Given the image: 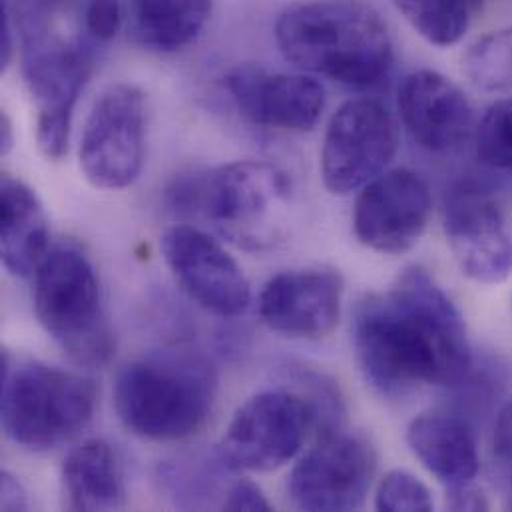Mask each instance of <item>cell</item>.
Wrapping results in <instances>:
<instances>
[{"label":"cell","mask_w":512,"mask_h":512,"mask_svg":"<svg viewBox=\"0 0 512 512\" xmlns=\"http://www.w3.org/2000/svg\"><path fill=\"white\" fill-rule=\"evenodd\" d=\"M34 313L50 339L80 367L100 369L114 353V333L96 269L70 240L48 248L34 271Z\"/></svg>","instance_id":"obj_5"},{"label":"cell","mask_w":512,"mask_h":512,"mask_svg":"<svg viewBox=\"0 0 512 512\" xmlns=\"http://www.w3.org/2000/svg\"><path fill=\"white\" fill-rule=\"evenodd\" d=\"M445 236L461 271L483 285L512 277V214L479 184H461L445 202Z\"/></svg>","instance_id":"obj_12"},{"label":"cell","mask_w":512,"mask_h":512,"mask_svg":"<svg viewBox=\"0 0 512 512\" xmlns=\"http://www.w3.org/2000/svg\"><path fill=\"white\" fill-rule=\"evenodd\" d=\"M90 379L38 361L12 365L2 357V429L18 447L46 453L74 441L92 421Z\"/></svg>","instance_id":"obj_6"},{"label":"cell","mask_w":512,"mask_h":512,"mask_svg":"<svg viewBox=\"0 0 512 512\" xmlns=\"http://www.w3.org/2000/svg\"><path fill=\"white\" fill-rule=\"evenodd\" d=\"M407 443L421 465L447 489L475 483L481 469L477 439L459 415L421 413L407 429Z\"/></svg>","instance_id":"obj_18"},{"label":"cell","mask_w":512,"mask_h":512,"mask_svg":"<svg viewBox=\"0 0 512 512\" xmlns=\"http://www.w3.org/2000/svg\"><path fill=\"white\" fill-rule=\"evenodd\" d=\"M224 511H248V512H267L271 511L269 501L265 499V495L261 493V489L256 483L248 481V479H240L238 483H234L228 491V495L224 497L222 505Z\"/></svg>","instance_id":"obj_27"},{"label":"cell","mask_w":512,"mask_h":512,"mask_svg":"<svg viewBox=\"0 0 512 512\" xmlns=\"http://www.w3.org/2000/svg\"><path fill=\"white\" fill-rule=\"evenodd\" d=\"M48 248V222L36 192L4 174L0 182L2 265L14 277H30Z\"/></svg>","instance_id":"obj_19"},{"label":"cell","mask_w":512,"mask_h":512,"mask_svg":"<svg viewBox=\"0 0 512 512\" xmlns=\"http://www.w3.org/2000/svg\"><path fill=\"white\" fill-rule=\"evenodd\" d=\"M483 2H485V0H469V4H471V8H473V10H475V12H479V10H481V8H483Z\"/></svg>","instance_id":"obj_33"},{"label":"cell","mask_w":512,"mask_h":512,"mask_svg":"<svg viewBox=\"0 0 512 512\" xmlns=\"http://www.w3.org/2000/svg\"><path fill=\"white\" fill-rule=\"evenodd\" d=\"M226 90L240 114L261 128L309 132L323 108V86L305 74L269 72L257 64H240L224 78Z\"/></svg>","instance_id":"obj_16"},{"label":"cell","mask_w":512,"mask_h":512,"mask_svg":"<svg viewBox=\"0 0 512 512\" xmlns=\"http://www.w3.org/2000/svg\"><path fill=\"white\" fill-rule=\"evenodd\" d=\"M493 445H495V457L509 483V507L512 509V399L499 415Z\"/></svg>","instance_id":"obj_28"},{"label":"cell","mask_w":512,"mask_h":512,"mask_svg":"<svg viewBox=\"0 0 512 512\" xmlns=\"http://www.w3.org/2000/svg\"><path fill=\"white\" fill-rule=\"evenodd\" d=\"M445 505L449 511H489L491 509V501L487 499L485 491L479 489L475 483L449 489Z\"/></svg>","instance_id":"obj_29"},{"label":"cell","mask_w":512,"mask_h":512,"mask_svg":"<svg viewBox=\"0 0 512 512\" xmlns=\"http://www.w3.org/2000/svg\"><path fill=\"white\" fill-rule=\"evenodd\" d=\"M343 279L329 267L289 269L273 275L259 293V317L275 333L317 341L341 315Z\"/></svg>","instance_id":"obj_15"},{"label":"cell","mask_w":512,"mask_h":512,"mask_svg":"<svg viewBox=\"0 0 512 512\" xmlns=\"http://www.w3.org/2000/svg\"><path fill=\"white\" fill-rule=\"evenodd\" d=\"M477 150L487 166L512 174V98L495 102L485 112L477 134Z\"/></svg>","instance_id":"obj_24"},{"label":"cell","mask_w":512,"mask_h":512,"mask_svg":"<svg viewBox=\"0 0 512 512\" xmlns=\"http://www.w3.org/2000/svg\"><path fill=\"white\" fill-rule=\"evenodd\" d=\"M399 148V128L393 114L377 100L345 102L329 120L321 178L335 196L365 188L393 162Z\"/></svg>","instance_id":"obj_9"},{"label":"cell","mask_w":512,"mask_h":512,"mask_svg":"<svg viewBox=\"0 0 512 512\" xmlns=\"http://www.w3.org/2000/svg\"><path fill=\"white\" fill-rule=\"evenodd\" d=\"M124 22L122 0H86L84 30L94 42H110L116 38Z\"/></svg>","instance_id":"obj_26"},{"label":"cell","mask_w":512,"mask_h":512,"mask_svg":"<svg viewBox=\"0 0 512 512\" xmlns=\"http://www.w3.org/2000/svg\"><path fill=\"white\" fill-rule=\"evenodd\" d=\"M146 156V96L128 82L106 88L94 102L80 138L84 178L102 190L132 186Z\"/></svg>","instance_id":"obj_8"},{"label":"cell","mask_w":512,"mask_h":512,"mask_svg":"<svg viewBox=\"0 0 512 512\" xmlns=\"http://www.w3.org/2000/svg\"><path fill=\"white\" fill-rule=\"evenodd\" d=\"M14 146V130H12V122L8 118V114L0 116V152L2 156H6Z\"/></svg>","instance_id":"obj_32"},{"label":"cell","mask_w":512,"mask_h":512,"mask_svg":"<svg viewBox=\"0 0 512 512\" xmlns=\"http://www.w3.org/2000/svg\"><path fill=\"white\" fill-rule=\"evenodd\" d=\"M216 393V371L202 355L158 351L118 371L114 409L132 435L172 443L196 435L206 425Z\"/></svg>","instance_id":"obj_4"},{"label":"cell","mask_w":512,"mask_h":512,"mask_svg":"<svg viewBox=\"0 0 512 512\" xmlns=\"http://www.w3.org/2000/svg\"><path fill=\"white\" fill-rule=\"evenodd\" d=\"M62 497L70 511H120L126 507V481L116 451L88 439L62 463Z\"/></svg>","instance_id":"obj_20"},{"label":"cell","mask_w":512,"mask_h":512,"mask_svg":"<svg viewBox=\"0 0 512 512\" xmlns=\"http://www.w3.org/2000/svg\"><path fill=\"white\" fill-rule=\"evenodd\" d=\"M212 12L214 0H132V34L146 50L180 52L200 38Z\"/></svg>","instance_id":"obj_21"},{"label":"cell","mask_w":512,"mask_h":512,"mask_svg":"<svg viewBox=\"0 0 512 512\" xmlns=\"http://www.w3.org/2000/svg\"><path fill=\"white\" fill-rule=\"evenodd\" d=\"M311 423L313 411L299 395L257 393L234 413L222 439L220 459L234 471H275L301 451Z\"/></svg>","instance_id":"obj_10"},{"label":"cell","mask_w":512,"mask_h":512,"mask_svg":"<svg viewBox=\"0 0 512 512\" xmlns=\"http://www.w3.org/2000/svg\"><path fill=\"white\" fill-rule=\"evenodd\" d=\"M275 42L295 68L349 88L377 86L393 66L387 24L359 0L293 4L275 22Z\"/></svg>","instance_id":"obj_2"},{"label":"cell","mask_w":512,"mask_h":512,"mask_svg":"<svg viewBox=\"0 0 512 512\" xmlns=\"http://www.w3.org/2000/svg\"><path fill=\"white\" fill-rule=\"evenodd\" d=\"M10 2L20 10H28V12H34V14L48 16V12L64 6L68 0H10Z\"/></svg>","instance_id":"obj_31"},{"label":"cell","mask_w":512,"mask_h":512,"mask_svg":"<svg viewBox=\"0 0 512 512\" xmlns=\"http://www.w3.org/2000/svg\"><path fill=\"white\" fill-rule=\"evenodd\" d=\"M377 511L429 512L433 511V495L427 485L407 471L387 473L375 495Z\"/></svg>","instance_id":"obj_25"},{"label":"cell","mask_w":512,"mask_h":512,"mask_svg":"<svg viewBox=\"0 0 512 512\" xmlns=\"http://www.w3.org/2000/svg\"><path fill=\"white\" fill-rule=\"evenodd\" d=\"M289 200L287 174L259 160L180 174L166 190L170 210L210 222L224 238L246 250L273 246L281 236Z\"/></svg>","instance_id":"obj_3"},{"label":"cell","mask_w":512,"mask_h":512,"mask_svg":"<svg viewBox=\"0 0 512 512\" xmlns=\"http://www.w3.org/2000/svg\"><path fill=\"white\" fill-rule=\"evenodd\" d=\"M375 471L377 455L365 439L331 433L293 467L287 495L299 511H357L365 505Z\"/></svg>","instance_id":"obj_11"},{"label":"cell","mask_w":512,"mask_h":512,"mask_svg":"<svg viewBox=\"0 0 512 512\" xmlns=\"http://www.w3.org/2000/svg\"><path fill=\"white\" fill-rule=\"evenodd\" d=\"M467 78L487 92H512V26L477 38L463 56Z\"/></svg>","instance_id":"obj_23"},{"label":"cell","mask_w":512,"mask_h":512,"mask_svg":"<svg viewBox=\"0 0 512 512\" xmlns=\"http://www.w3.org/2000/svg\"><path fill=\"white\" fill-rule=\"evenodd\" d=\"M433 210L427 182L407 168L383 172L355 202L353 230L357 240L379 254H405L425 234Z\"/></svg>","instance_id":"obj_13"},{"label":"cell","mask_w":512,"mask_h":512,"mask_svg":"<svg viewBox=\"0 0 512 512\" xmlns=\"http://www.w3.org/2000/svg\"><path fill=\"white\" fill-rule=\"evenodd\" d=\"M162 252L176 281L206 311L238 317L248 309L252 299L248 277L206 232L194 226H174L162 238Z\"/></svg>","instance_id":"obj_14"},{"label":"cell","mask_w":512,"mask_h":512,"mask_svg":"<svg viewBox=\"0 0 512 512\" xmlns=\"http://www.w3.org/2000/svg\"><path fill=\"white\" fill-rule=\"evenodd\" d=\"M393 4L417 34L441 48L461 42L475 14L469 0H393Z\"/></svg>","instance_id":"obj_22"},{"label":"cell","mask_w":512,"mask_h":512,"mask_svg":"<svg viewBox=\"0 0 512 512\" xmlns=\"http://www.w3.org/2000/svg\"><path fill=\"white\" fill-rule=\"evenodd\" d=\"M399 112L411 138L433 154L459 150L475 128L465 92L435 70H417L403 80Z\"/></svg>","instance_id":"obj_17"},{"label":"cell","mask_w":512,"mask_h":512,"mask_svg":"<svg viewBox=\"0 0 512 512\" xmlns=\"http://www.w3.org/2000/svg\"><path fill=\"white\" fill-rule=\"evenodd\" d=\"M357 363L375 391L405 397L461 383L473 363L467 325L423 267H407L385 293L365 295L353 315Z\"/></svg>","instance_id":"obj_1"},{"label":"cell","mask_w":512,"mask_h":512,"mask_svg":"<svg viewBox=\"0 0 512 512\" xmlns=\"http://www.w3.org/2000/svg\"><path fill=\"white\" fill-rule=\"evenodd\" d=\"M20 30V72L36 106V144L46 160L66 156L74 106L92 72L88 40L66 42L48 30V16L14 8Z\"/></svg>","instance_id":"obj_7"},{"label":"cell","mask_w":512,"mask_h":512,"mask_svg":"<svg viewBox=\"0 0 512 512\" xmlns=\"http://www.w3.org/2000/svg\"><path fill=\"white\" fill-rule=\"evenodd\" d=\"M0 507L2 511H26L28 509V495L22 487V483L10 475H0Z\"/></svg>","instance_id":"obj_30"}]
</instances>
